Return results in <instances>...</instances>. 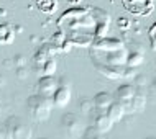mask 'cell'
I'll list each match as a JSON object with an SVG mask.
<instances>
[{
	"instance_id": "cell-1",
	"label": "cell",
	"mask_w": 156,
	"mask_h": 139,
	"mask_svg": "<svg viewBox=\"0 0 156 139\" xmlns=\"http://www.w3.org/2000/svg\"><path fill=\"white\" fill-rule=\"evenodd\" d=\"M53 100L49 97H44L41 93H35L30 95L27 100V108L30 111L31 118L38 123H43L49 116H51V110H53Z\"/></svg>"
},
{
	"instance_id": "cell-2",
	"label": "cell",
	"mask_w": 156,
	"mask_h": 139,
	"mask_svg": "<svg viewBox=\"0 0 156 139\" xmlns=\"http://www.w3.org/2000/svg\"><path fill=\"white\" fill-rule=\"evenodd\" d=\"M61 129H62V134L69 139H77V137H82L84 133H86V124H84L82 118L76 113H64L61 116Z\"/></svg>"
},
{
	"instance_id": "cell-3",
	"label": "cell",
	"mask_w": 156,
	"mask_h": 139,
	"mask_svg": "<svg viewBox=\"0 0 156 139\" xmlns=\"http://www.w3.org/2000/svg\"><path fill=\"white\" fill-rule=\"evenodd\" d=\"M5 124L8 126L13 139H31L33 137L31 126L27 121H23L20 116H8Z\"/></svg>"
},
{
	"instance_id": "cell-4",
	"label": "cell",
	"mask_w": 156,
	"mask_h": 139,
	"mask_svg": "<svg viewBox=\"0 0 156 139\" xmlns=\"http://www.w3.org/2000/svg\"><path fill=\"white\" fill-rule=\"evenodd\" d=\"M135 93H136V88H135L133 85H130V83H125V85H120L119 88H117L113 98H115V102H119L122 107L125 108V113H126V110H128V107H130V103H132Z\"/></svg>"
},
{
	"instance_id": "cell-5",
	"label": "cell",
	"mask_w": 156,
	"mask_h": 139,
	"mask_svg": "<svg viewBox=\"0 0 156 139\" xmlns=\"http://www.w3.org/2000/svg\"><path fill=\"white\" fill-rule=\"evenodd\" d=\"M58 87H59V80L58 79H54L53 75H43L38 80V93L53 98V95L58 90Z\"/></svg>"
},
{
	"instance_id": "cell-6",
	"label": "cell",
	"mask_w": 156,
	"mask_h": 139,
	"mask_svg": "<svg viewBox=\"0 0 156 139\" xmlns=\"http://www.w3.org/2000/svg\"><path fill=\"white\" fill-rule=\"evenodd\" d=\"M53 105L56 108H64L67 103L71 102V87L69 83H59L58 90L53 95Z\"/></svg>"
},
{
	"instance_id": "cell-7",
	"label": "cell",
	"mask_w": 156,
	"mask_h": 139,
	"mask_svg": "<svg viewBox=\"0 0 156 139\" xmlns=\"http://www.w3.org/2000/svg\"><path fill=\"white\" fill-rule=\"evenodd\" d=\"M92 126L97 129L99 133H104V134H107L108 131L112 129V121H110V118L107 116V113H102V111H94L92 113Z\"/></svg>"
},
{
	"instance_id": "cell-8",
	"label": "cell",
	"mask_w": 156,
	"mask_h": 139,
	"mask_svg": "<svg viewBox=\"0 0 156 139\" xmlns=\"http://www.w3.org/2000/svg\"><path fill=\"white\" fill-rule=\"evenodd\" d=\"M94 107H95V110L97 111H102L105 113L108 110V107L115 102V98H113V95L112 93H108V92H99L94 98Z\"/></svg>"
},
{
	"instance_id": "cell-9",
	"label": "cell",
	"mask_w": 156,
	"mask_h": 139,
	"mask_svg": "<svg viewBox=\"0 0 156 139\" xmlns=\"http://www.w3.org/2000/svg\"><path fill=\"white\" fill-rule=\"evenodd\" d=\"M145 105H146V95L143 93V92L140 90H136V93H135L133 97V100H132V103H130V107H128V110H126V113H140L145 110Z\"/></svg>"
},
{
	"instance_id": "cell-10",
	"label": "cell",
	"mask_w": 156,
	"mask_h": 139,
	"mask_svg": "<svg viewBox=\"0 0 156 139\" xmlns=\"http://www.w3.org/2000/svg\"><path fill=\"white\" fill-rule=\"evenodd\" d=\"M105 113H107V116H108V118H110L112 123H119L122 118L126 115V113H125V108L122 107L119 102H113L110 107H108V110L105 111Z\"/></svg>"
},
{
	"instance_id": "cell-11",
	"label": "cell",
	"mask_w": 156,
	"mask_h": 139,
	"mask_svg": "<svg viewBox=\"0 0 156 139\" xmlns=\"http://www.w3.org/2000/svg\"><path fill=\"white\" fill-rule=\"evenodd\" d=\"M13 29L8 25H0V43L2 44H8L13 41Z\"/></svg>"
},
{
	"instance_id": "cell-12",
	"label": "cell",
	"mask_w": 156,
	"mask_h": 139,
	"mask_svg": "<svg viewBox=\"0 0 156 139\" xmlns=\"http://www.w3.org/2000/svg\"><path fill=\"white\" fill-rule=\"evenodd\" d=\"M82 137H84V139H110V137L107 136V134H104V133H99V131H97V129L94 128V126H90V128H87Z\"/></svg>"
},
{
	"instance_id": "cell-13",
	"label": "cell",
	"mask_w": 156,
	"mask_h": 139,
	"mask_svg": "<svg viewBox=\"0 0 156 139\" xmlns=\"http://www.w3.org/2000/svg\"><path fill=\"white\" fill-rule=\"evenodd\" d=\"M81 111L84 113V115L90 116L92 113L95 111V107H94V100H90V98H82V100H81Z\"/></svg>"
},
{
	"instance_id": "cell-14",
	"label": "cell",
	"mask_w": 156,
	"mask_h": 139,
	"mask_svg": "<svg viewBox=\"0 0 156 139\" xmlns=\"http://www.w3.org/2000/svg\"><path fill=\"white\" fill-rule=\"evenodd\" d=\"M141 62H143V53H138V51L128 53V57H126V64L128 66L136 67V66H140Z\"/></svg>"
},
{
	"instance_id": "cell-15",
	"label": "cell",
	"mask_w": 156,
	"mask_h": 139,
	"mask_svg": "<svg viewBox=\"0 0 156 139\" xmlns=\"http://www.w3.org/2000/svg\"><path fill=\"white\" fill-rule=\"evenodd\" d=\"M56 72V61L54 59H48L43 64V74L44 75H53Z\"/></svg>"
},
{
	"instance_id": "cell-16",
	"label": "cell",
	"mask_w": 156,
	"mask_h": 139,
	"mask_svg": "<svg viewBox=\"0 0 156 139\" xmlns=\"http://www.w3.org/2000/svg\"><path fill=\"white\" fill-rule=\"evenodd\" d=\"M0 139H13L8 126L5 123H2V121H0Z\"/></svg>"
},
{
	"instance_id": "cell-17",
	"label": "cell",
	"mask_w": 156,
	"mask_h": 139,
	"mask_svg": "<svg viewBox=\"0 0 156 139\" xmlns=\"http://www.w3.org/2000/svg\"><path fill=\"white\" fill-rule=\"evenodd\" d=\"M145 139H156V136H148V137H145Z\"/></svg>"
},
{
	"instance_id": "cell-18",
	"label": "cell",
	"mask_w": 156,
	"mask_h": 139,
	"mask_svg": "<svg viewBox=\"0 0 156 139\" xmlns=\"http://www.w3.org/2000/svg\"><path fill=\"white\" fill-rule=\"evenodd\" d=\"M38 139H48V137H38Z\"/></svg>"
}]
</instances>
